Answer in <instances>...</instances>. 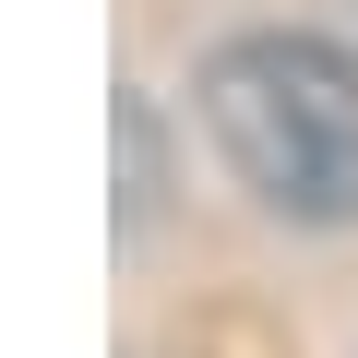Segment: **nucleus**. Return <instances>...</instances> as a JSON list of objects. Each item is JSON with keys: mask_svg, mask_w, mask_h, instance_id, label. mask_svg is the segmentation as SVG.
I'll use <instances>...</instances> for the list:
<instances>
[{"mask_svg": "<svg viewBox=\"0 0 358 358\" xmlns=\"http://www.w3.org/2000/svg\"><path fill=\"white\" fill-rule=\"evenodd\" d=\"M215 155L239 192L287 227H346L358 215V60L334 36H227L203 72Z\"/></svg>", "mask_w": 358, "mask_h": 358, "instance_id": "nucleus-1", "label": "nucleus"}, {"mask_svg": "<svg viewBox=\"0 0 358 358\" xmlns=\"http://www.w3.org/2000/svg\"><path fill=\"white\" fill-rule=\"evenodd\" d=\"M120 155H131V192H120V227H143V215H155V120H143V96L120 108Z\"/></svg>", "mask_w": 358, "mask_h": 358, "instance_id": "nucleus-2", "label": "nucleus"}]
</instances>
